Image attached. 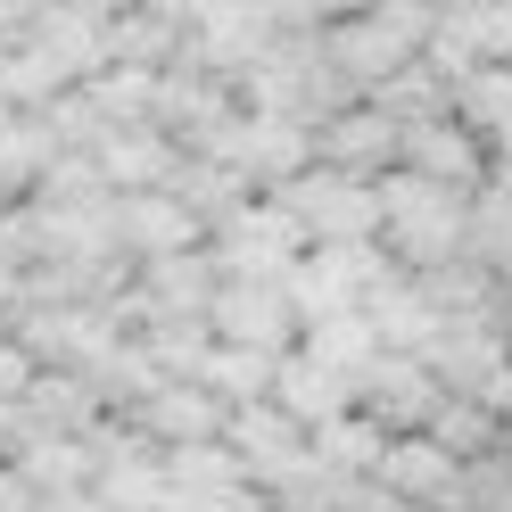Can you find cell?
Masks as SVG:
<instances>
[{
    "label": "cell",
    "mask_w": 512,
    "mask_h": 512,
    "mask_svg": "<svg viewBox=\"0 0 512 512\" xmlns=\"http://www.w3.org/2000/svg\"><path fill=\"white\" fill-rule=\"evenodd\" d=\"M504 356H512V331H488V323H438V339L422 347V364L446 397H479L504 372Z\"/></svg>",
    "instance_id": "cell-16"
},
{
    "label": "cell",
    "mask_w": 512,
    "mask_h": 512,
    "mask_svg": "<svg viewBox=\"0 0 512 512\" xmlns=\"http://www.w3.org/2000/svg\"><path fill=\"white\" fill-rule=\"evenodd\" d=\"M281 42V9L265 0H190V42H182V67H199L215 83H240L248 67H265Z\"/></svg>",
    "instance_id": "cell-4"
},
{
    "label": "cell",
    "mask_w": 512,
    "mask_h": 512,
    "mask_svg": "<svg viewBox=\"0 0 512 512\" xmlns=\"http://www.w3.org/2000/svg\"><path fill=\"white\" fill-rule=\"evenodd\" d=\"M380 488H389L405 512H455L463 463L446 455L438 438H389V455H380Z\"/></svg>",
    "instance_id": "cell-15"
},
{
    "label": "cell",
    "mask_w": 512,
    "mask_h": 512,
    "mask_svg": "<svg viewBox=\"0 0 512 512\" xmlns=\"http://www.w3.org/2000/svg\"><path fill=\"white\" fill-rule=\"evenodd\" d=\"M380 455H389V438H380L364 413L314 430V471H331V479H380Z\"/></svg>",
    "instance_id": "cell-31"
},
{
    "label": "cell",
    "mask_w": 512,
    "mask_h": 512,
    "mask_svg": "<svg viewBox=\"0 0 512 512\" xmlns=\"http://www.w3.org/2000/svg\"><path fill=\"white\" fill-rule=\"evenodd\" d=\"M223 446L240 455V471H248V488H281V479H298L306 463H314V438L290 422L281 405H248V413H232L223 422Z\"/></svg>",
    "instance_id": "cell-9"
},
{
    "label": "cell",
    "mask_w": 512,
    "mask_h": 512,
    "mask_svg": "<svg viewBox=\"0 0 512 512\" xmlns=\"http://www.w3.org/2000/svg\"><path fill=\"white\" fill-rule=\"evenodd\" d=\"M397 174L430 182V190H455V199H479V190H488V149H479L455 116H438V124H413L397 141Z\"/></svg>",
    "instance_id": "cell-11"
},
{
    "label": "cell",
    "mask_w": 512,
    "mask_h": 512,
    "mask_svg": "<svg viewBox=\"0 0 512 512\" xmlns=\"http://www.w3.org/2000/svg\"><path fill=\"white\" fill-rule=\"evenodd\" d=\"M67 91H75V75L58 67V58H42L34 42L0 58V116H50Z\"/></svg>",
    "instance_id": "cell-24"
},
{
    "label": "cell",
    "mask_w": 512,
    "mask_h": 512,
    "mask_svg": "<svg viewBox=\"0 0 512 512\" xmlns=\"http://www.w3.org/2000/svg\"><path fill=\"white\" fill-rule=\"evenodd\" d=\"M281 207L306 223L314 248H372L380 240V182H347V174H298L281 190Z\"/></svg>",
    "instance_id": "cell-5"
},
{
    "label": "cell",
    "mask_w": 512,
    "mask_h": 512,
    "mask_svg": "<svg viewBox=\"0 0 512 512\" xmlns=\"http://www.w3.org/2000/svg\"><path fill=\"white\" fill-rule=\"evenodd\" d=\"M463 256H471V265L512 298V199H504L496 182L471 199V240H463Z\"/></svg>",
    "instance_id": "cell-29"
},
{
    "label": "cell",
    "mask_w": 512,
    "mask_h": 512,
    "mask_svg": "<svg viewBox=\"0 0 512 512\" xmlns=\"http://www.w3.org/2000/svg\"><path fill=\"white\" fill-rule=\"evenodd\" d=\"M438 405H446V389L430 380L422 356H380V364L356 380V413H364L380 438H422Z\"/></svg>",
    "instance_id": "cell-7"
},
{
    "label": "cell",
    "mask_w": 512,
    "mask_h": 512,
    "mask_svg": "<svg viewBox=\"0 0 512 512\" xmlns=\"http://www.w3.org/2000/svg\"><path fill=\"white\" fill-rule=\"evenodd\" d=\"M0 207H17V199H9V190H0Z\"/></svg>",
    "instance_id": "cell-40"
},
{
    "label": "cell",
    "mask_w": 512,
    "mask_h": 512,
    "mask_svg": "<svg viewBox=\"0 0 512 512\" xmlns=\"http://www.w3.org/2000/svg\"><path fill=\"white\" fill-rule=\"evenodd\" d=\"M124 422H133V430L157 446V455H182V446H215L232 413H223V405L199 389V380H166V389L141 397L133 413H124Z\"/></svg>",
    "instance_id": "cell-14"
},
{
    "label": "cell",
    "mask_w": 512,
    "mask_h": 512,
    "mask_svg": "<svg viewBox=\"0 0 512 512\" xmlns=\"http://www.w3.org/2000/svg\"><path fill=\"white\" fill-rule=\"evenodd\" d=\"M430 25H438V9H422V0H380V9H339V17H331V34H323V50H331L339 83L372 91V83H389L397 67H413V58H422Z\"/></svg>",
    "instance_id": "cell-2"
},
{
    "label": "cell",
    "mask_w": 512,
    "mask_h": 512,
    "mask_svg": "<svg viewBox=\"0 0 512 512\" xmlns=\"http://www.w3.org/2000/svg\"><path fill=\"white\" fill-rule=\"evenodd\" d=\"M166 463V488H182V496H232V488H248V471H240V455L232 446H182V455H157Z\"/></svg>",
    "instance_id": "cell-34"
},
{
    "label": "cell",
    "mask_w": 512,
    "mask_h": 512,
    "mask_svg": "<svg viewBox=\"0 0 512 512\" xmlns=\"http://www.w3.org/2000/svg\"><path fill=\"white\" fill-rule=\"evenodd\" d=\"M50 133H42V124L34 116H9V124H0V190H9V199H34V190H42V174H50Z\"/></svg>",
    "instance_id": "cell-33"
},
{
    "label": "cell",
    "mask_w": 512,
    "mask_h": 512,
    "mask_svg": "<svg viewBox=\"0 0 512 512\" xmlns=\"http://www.w3.org/2000/svg\"><path fill=\"white\" fill-rule=\"evenodd\" d=\"M166 199H174V207H190V215H199L207 232H215V223H223V215H240L256 190H248L232 166H215V157H182V166L166 174Z\"/></svg>",
    "instance_id": "cell-22"
},
{
    "label": "cell",
    "mask_w": 512,
    "mask_h": 512,
    "mask_svg": "<svg viewBox=\"0 0 512 512\" xmlns=\"http://www.w3.org/2000/svg\"><path fill=\"white\" fill-rule=\"evenodd\" d=\"M91 199H108V182L91 157H50V174L34 190V207H91Z\"/></svg>",
    "instance_id": "cell-36"
},
{
    "label": "cell",
    "mask_w": 512,
    "mask_h": 512,
    "mask_svg": "<svg viewBox=\"0 0 512 512\" xmlns=\"http://www.w3.org/2000/svg\"><path fill=\"white\" fill-rule=\"evenodd\" d=\"M273 372H281V356H248V347H207L199 389H207L223 413H248V405H273Z\"/></svg>",
    "instance_id": "cell-23"
},
{
    "label": "cell",
    "mask_w": 512,
    "mask_h": 512,
    "mask_svg": "<svg viewBox=\"0 0 512 512\" xmlns=\"http://www.w3.org/2000/svg\"><path fill=\"white\" fill-rule=\"evenodd\" d=\"M108 25H116L108 0H42V17H34V50L58 58V67L75 75V91H83L91 75H108V67H116V58H108Z\"/></svg>",
    "instance_id": "cell-12"
},
{
    "label": "cell",
    "mask_w": 512,
    "mask_h": 512,
    "mask_svg": "<svg viewBox=\"0 0 512 512\" xmlns=\"http://www.w3.org/2000/svg\"><path fill=\"white\" fill-rule=\"evenodd\" d=\"M182 42H190V0H124L108 25V58L141 75H174Z\"/></svg>",
    "instance_id": "cell-13"
},
{
    "label": "cell",
    "mask_w": 512,
    "mask_h": 512,
    "mask_svg": "<svg viewBox=\"0 0 512 512\" xmlns=\"http://www.w3.org/2000/svg\"><path fill=\"white\" fill-rule=\"evenodd\" d=\"M91 496H100L108 512H157L166 504V463L141 455V463H108L100 479H91Z\"/></svg>",
    "instance_id": "cell-35"
},
{
    "label": "cell",
    "mask_w": 512,
    "mask_h": 512,
    "mask_svg": "<svg viewBox=\"0 0 512 512\" xmlns=\"http://www.w3.org/2000/svg\"><path fill=\"white\" fill-rule=\"evenodd\" d=\"M298 356H314V364H331L339 380H364V372L380 364V331L364 323V314H331V323H314V331L298 339Z\"/></svg>",
    "instance_id": "cell-28"
},
{
    "label": "cell",
    "mask_w": 512,
    "mask_h": 512,
    "mask_svg": "<svg viewBox=\"0 0 512 512\" xmlns=\"http://www.w3.org/2000/svg\"><path fill=\"white\" fill-rule=\"evenodd\" d=\"M0 124H9V116H0Z\"/></svg>",
    "instance_id": "cell-41"
},
{
    "label": "cell",
    "mask_w": 512,
    "mask_h": 512,
    "mask_svg": "<svg viewBox=\"0 0 512 512\" xmlns=\"http://www.w3.org/2000/svg\"><path fill=\"white\" fill-rule=\"evenodd\" d=\"M91 166H100L108 199H149V190H166V174L182 166V149L157 133V124H141V133H108L91 149Z\"/></svg>",
    "instance_id": "cell-18"
},
{
    "label": "cell",
    "mask_w": 512,
    "mask_h": 512,
    "mask_svg": "<svg viewBox=\"0 0 512 512\" xmlns=\"http://www.w3.org/2000/svg\"><path fill=\"white\" fill-rule=\"evenodd\" d=\"M364 323L380 331V356H422V347L438 339V314H430V298L413 290L405 273L389 281V290H372V298H364Z\"/></svg>",
    "instance_id": "cell-21"
},
{
    "label": "cell",
    "mask_w": 512,
    "mask_h": 512,
    "mask_svg": "<svg viewBox=\"0 0 512 512\" xmlns=\"http://www.w3.org/2000/svg\"><path fill=\"white\" fill-rule=\"evenodd\" d=\"M34 380H42V364L25 356L9 331H0V405H25V389H34Z\"/></svg>",
    "instance_id": "cell-37"
},
{
    "label": "cell",
    "mask_w": 512,
    "mask_h": 512,
    "mask_svg": "<svg viewBox=\"0 0 512 512\" xmlns=\"http://www.w3.org/2000/svg\"><path fill=\"white\" fill-rule=\"evenodd\" d=\"M157 133H166L182 157H199L215 133H232L240 124V100H232V83H215L199 67H174V75H157Z\"/></svg>",
    "instance_id": "cell-8"
},
{
    "label": "cell",
    "mask_w": 512,
    "mask_h": 512,
    "mask_svg": "<svg viewBox=\"0 0 512 512\" xmlns=\"http://www.w3.org/2000/svg\"><path fill=\"white\" fill-rule=\"evenodd\" d=\"M9 471H17L34 496H75V488H91V455H83V438H25Z\"/></svg>",
    "instance_id": "cell-27"
},
{
    "label": "cell",
    "mask_w": 512,
    "mask_h": 512,
    "mask_svg": "<svg viewBox=\"0 0 512 512\" xmlns=\"http://www.w3.org/2000/svg\"><path fill=\"white\" fill-rule=\"evenodd\" d=\"M422 438H438L446 455H455V463L471 471V463H488L496 446H504V422H496L488 405H471V397H446V405L430 413V430H422Z\"/></svg>",
    "instance_id": "cell-30"
},
{
    "label": "cell",
    "mask_w": 512,
    "mask_h": 512,
    "mask_svg": "<svg viewBox=\"0 0 512 512\" xmlns=\"http://www.w3.org/2000/svg\"><path fill=\"white\" fill-rule=\"evenodd\" d=\"M116 223H124V256H133V265L207 248V223L190 215V207H174L166 190H149V199H116Z\"/></svg>",
    "instance_id": "cell-19"
},
{
    "label": "cell",
    "mask_w": 512,
    "mask_h": 512,
    "mask_svg": "<svg viewBox=\"0 0 512 512\" xmlns=\"http://www.w3.org/2000/svg\"><path fill=\"white\" fill-rule=\"evenodd\" d=\"M83 100L100 108L108 133H141V124L157 116V75H141V67H108V75L83 83Z\"/></svg>",
    "instance_id": "cell-32"
},
{
    "label": "cell",
    "mask_w": 512,
    "mask_h": 512,
    "mask_svg": "<svg viewBox=\"0 0 512 512\" xmlns=\"http://www.w3.org/2000/svg\"><path fill=\"white\" fill-rule=\"evenodd\" d=\"M364 108H380V116L397 124V133H413V124H438V116H455V91H446V83L422 67V58H413V67H397L389 83H372V91H364Z\"/></svg>",
    "instance_id": "cell-25"
},
{
    "label": "cell",
    "mask_w": 512,
    "mask_h": 512,
    "mask_svg": "<svg viewBox=\"0 0 512 512\" xmlns=\"http://www.w3.org/2000/svg\"><path fill=\"white\" fill-rule=\"evenodd\" d=\"M207 256H215L223 281H290L314 256V240H306V223L281 199H248L240 215H223L207 232Z\"/></svg>",
    "instance_id": "cell-3"
},
{
    "label": "cell",
    "mask_w": 512,
    "mask_h": 512,
    "mask_svg": "<svg viewBox=\"0 0 512 512\" xmlns=\"http://www.w3.org/2000/svg\"><path fill=\"white\" fill-rule=\"evenodd\" d=\"M463 240H471V199L430 190V182H413V174L380 182V248H389V265L405 281L463 265Z\"/></svg>",
    "instance_id": "cell-1"
},
{
    "label": "cell",
    "mask_w": 512,
    "mask_h": 512,
    "mask_svg": "<svg viewBox=\"0 0 512 512\" xmlns=\"http://www.w3.org/2000/svg\"><path fill=\"white\" fill-rule=\"evenodd\" d=\"M273 405L314 438V430H331V422H347V413H356V380H339L331 364H314V356H281Z\"/></svg>",
    "instance_id": "cell-17"
},
{
    "label": "cell",
    "mask_w": 512,
    "mask_h": 512,
    "mask_svg": "<svg viewBox=\"0 0 512 512\" xmlns=\"http://www.w3.org/2000/svg\"><path fill=\"white\" fill-rule=\"evenodd\" d=\"M34 512H108V504H100V496H91V488H75V496H42Z\"/></svg>",
    "instance_id": "cell-38"
},
{
    "label": "cell",
    "mask_w": 512,
    "mask_h": 512,
    "mask_svg": "<svg viewBox=\"0 0 512 512\" xmlns=\"http://www.w3.org/2000/svg\"><path fill=\"white\" fill-rule=\"evenodd\" d=\"M215 347H248V356H298V314L281 281H223L207 306Z\"/></svg>",
    "instance_id": "cell-6"
},
{
    "label": "cell",
    "mask_w": 512,
    "mask_h": 512,
    "mask_svg": "<svg viewBox=\"0 0 512 512\" xmlns=\"http://www.w3.org/2000/svg\"><path fill=\"white\" fill-rule=\"evenodd\" d=\"M157 512H223V496H182V488H166V504Z\"/></svg>",
    "instance_id": "cell-39"
},
{
    "label": "cell",
    "mask_w": 512,
    "mask_h": 512,
    "mask_svg": "<svg viewBox=\"0 0 512 512\" xmlns=\"http://www.w3.org/2000/svg\"><path fill=\"white\" fill-rule=\"evenodd\" d=\"M455 124H463L479 149H504L512 141V67H479L455 91Z\"/></svg>",
    "instance_id": "cell-26"
},
{
    "label": "cell",
    "mask_w": 512,
    "mask_h": 512,
    "mask_svg": "<svg viewBox=\"0 0 512 512\" xmlns=\"http://www.w3.org/2000/svg\"><path fill=\"white\" fill-rule=\"evenodd\" d=\"M25 413H34L42 438H91V430L108 422V397L91 389L83 372H42L34 389H25Z\"/></svg>",
    "instance_id": "cell-20"
},
{
    "label": "cell",
    "mask_w": 512,
    "mask_h": 512,
    "mask_svg": "<svg viewBox=\"0 0 512 512\" xmlns=\"http://www.w3.org/2000/svg\"><path fill=\"white\" fill-rule=\"evenodd\" d=\"M397 124L380 116V108H339L331 124H314V166L323 174H347V182H389L397 174Z\"/></svg>",
    "instance_id": "cell-10"
}]
</instances>
